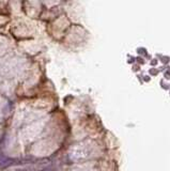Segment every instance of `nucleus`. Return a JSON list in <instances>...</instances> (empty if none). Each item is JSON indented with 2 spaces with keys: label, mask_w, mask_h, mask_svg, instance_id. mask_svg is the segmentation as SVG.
<instances>
[{
  "label": "nucleus",
  "mask_w": 170,
  "mask_h": 171,
  "mask_svg": "<svg viewBox=\"0 0 170 171\" xmlns=\"http://www.w3.org/2000/svg\"><path fill=\"white\" fill-rule=\"evenodd\" d=\"M16 163L14 158H10V157L1 156L0 157V169H6L8 167H11L12 165Z\"/></svg>",
  "instance_id": "obj_1"
}]
</instances>
